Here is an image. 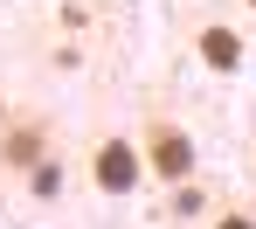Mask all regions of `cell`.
<instances>
[{
    "instance_id": "cell-5",
    "label": "cell",
    "mask_w": 256,
    "mask_h": 229,
    "mask_svg": "<svg viewBox=\"0 0 256 229\" xmlns=\"http://www.w3.org/2000/svg\"><path fill=\"white\" fill-rule=\"evenodd\" d=\"M56 187H62V167H56V160H42V167L28 174V194H35V201H48Z\"/></svg>"
},
{
    "instance_id": "cell-2",
    "label": "cell",
    "mask_w": 256,
    "mask_h": 229,
    "mask_svg": "<svg viewBox=\"0 0 256 229\" xmlns=\"http://www.w3.org/2000/svg\"><path fill=\"white\" fill-rule=\"evenodd\" d=\"M146 181V153H138V139H97L90 146V187L97 194H132V187Z\"/></svg>"
},
{
    "instance_id": "cell-4",
    "label": "cell",
    "mask_w": 256,
    "mask_h": 229,
    "mask_svg": "<svg viewBox=\"0 0 256 229\" xmlns=\"http://www.w3.org/2000/svg\"><path fill=\"white\" fill-rule=\"evenodd\" d=\"M194 56H201L208 70H242V35H236L228 21H201V28H194Z\"/></svg>"
},
{
    "instance_id": "cell-1",
    "label": "cell",
    "mask_w": 256,
    "mask_h": 229,
    "mask_svg": "<svg viewBox=\"0 0 256 229\" xmlns=\"http://www.w3.org/2000/svg\"><path fill=\"white\" fill-rule=\"evenodd\" d=\"M138 153H146V174H152V181L187 187V174H194V139H187L180 118L146 111V125H138Z\"/></svg>"
},
{
    "instance_id": "cell-6",
    "label": "cell",
    "mask_w": 256,
    "mask_h": 229,
    "mask_svg": "<svg viewBox=\"0 0 256 229\" xmlns=\"http://www.w3.org/2000/svg\"><path fill=\"white\" fill-rule=\"evenodd\" d=\"M208 229H256V215H250V208H222Z\"/></svg>"
},
{
    "instance_id": "cell-3",
    "label": "cell",
    "mask_w": 256,
    "mask_h": 229,
    "mask_svg": "<svg viewBox=\"0 0 256 229\" xmlns=\"http://www.w3.org/2000/svg\"><path fill=\"white\" fill-rule=\"evenodd\" d=\"M48 160V132L35 111H14L7 125H0V167H14V174H35Z\"/></svg>"
},
{
    "instance_id": "cell-7",
    "label": "cell",
    "mask_w": 256,
    "mask_h": 229,
    "mask_svg": "<svg viewBox=\"0 0 256 229\" xmlns=\"http://www.w3.org/2000/svg\"><path fill=\"white\" fill-rule=\"evenodd\" d=\"M242 7H250V14H256V0H242Z\"/></svg>"
}]
</instances>
